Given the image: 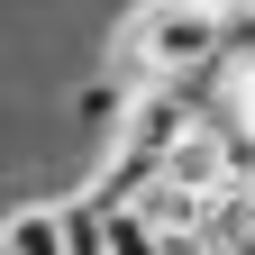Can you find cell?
Returning <instances> with one entry per match:
<instances>
[{"label": "cell", "instance_id": "cell-1", "mask_svg": "<svg viewBox=\"0 0 255 255\" xmlns=\"http://www.w3.org/2000/svg\"><path fill=\"white\" fill-rule=\"evenodd\" d=\"M119 55H128V91L191 82L201 64L228 55V0H137Z\"/></svg>", "mask_w": 255, "mask_h": 255}, {"label": "cell", "instance_id": "cell-2", "mask_svg": "<svg viewBox=\"0 0 255 255\" xmlns=\"http://www.w3.org/2000/svg\"><path fill=\"white\" fill-rule=\"evenodd\" d=\"M0 255H73V210L64 201H18L9 228H0Z\"/></svg>", "mask_w": 255, "mask_h": 255}]
</instances>
